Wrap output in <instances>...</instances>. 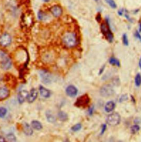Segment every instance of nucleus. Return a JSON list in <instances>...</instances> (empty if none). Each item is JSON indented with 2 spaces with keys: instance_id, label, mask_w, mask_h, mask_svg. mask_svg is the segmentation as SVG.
Listing matches in <instances>:
<instances>
[{
  "instance_id": "obj_4",
  "label": "nucleus",
  "mask_w": 141,
  "mask_h": 142,
  "mask_svg": "<svg viewBox=\"0 0 141 142\" xmlns=\"http://www.w3.org/2000/svg\"><path fill=\"white\" fill-rule=\"evenodd\" d=\"M106 121L109 125L111 126H115L120 123L121 116L118 113H112L108 116Z\"/></svg>"
},
{
  "instance_id": "obj_8",
  "label": "nucleus",
  "mask_w": 141,
  "mask_h": 142,
  "mask_svg": "<svg viewBox=\"0 0 141 142\" xmlns=\"http://www.w3.org/2000/svg\"><path fill=\"white\" fill-rule=\"evenodd\" d=\"M40 75L42 81L44 84H49L51 82L52 76L51 74L46 70H41L40 72Z\"/></svg>"
},
{
  "instance_id": "obj_41",
  "label": "nucleus",
  "mask_w": 141,
  "mask_h": 142,
  "mask_svg": "<svg viewBox=\"0 0 141 142\" xmlns=\"http://www.w3.org/2000/svg\"><path fill=\"white\" fill-rule=\"evenodd\" d=\"M94 1H95L96 2H97V3H98V2H100V0H94Z\"/></svg>"
},
{
  "instance_id": "obj_16",
  "label": "nucleus",
  "mask_w": 141,
  "mask_h": 142,
  "mask_svg": "<svg viewBox=\"0 0 141 142\" xmlns=\"http://www.w3.org/2000/svg\"><path fill=\"white\" fill-rule=\"evenodd\" d=\"M23 131L24 133L27 136H31L33 135V129L30 125L28 123H25L24 124V127H23Z\"/></svg>"
},
{
  "instance_id": "obj_14",
  "label": "nucleus",
  "mask_w": 141,
  "mask_h": 142,
  "mask_svg": "<svg viewBox=\"0 0 141 142\" xmlns=\"http://www.w3.org/2000/svg\"><path fill=\"white\" fill-rule=\"evenodd\" d=\"M115 108V104L112 101L108 102L105 105L104 109L106 112L110 113L112 112Z\"/></svg>"
},
{
  "instance_id": "obj_18",
  "label": "nucleus",
  "mask_w": 141,
  "mask_h": 142,
  "mask_svg": "<svg viewBox=\"0 0 141 142\" xmlns=\"http://www.w3.org/2000/svg\"><path fill=\"white\" fill-rule=\"evenodd\" d=\"M46 116L47 118V120H48V121L50 122V123H54V122L56 121V118L55 117L52 112L50 111H48L46 112Z\"/></svg>"
},
{
  "instance_id": "obj_1",
  "label": "nucleus",
  "mask_w": 141,
  "mask_h": 142,
  "mask_svg": "<svg viewBox=\"0 0 141 142\" xmlns=\"http://www.w3.org/2000/svg\"><path fill=\"white\" fill-rule=\"evenodd\" d=\"M62 43L68 48H73L78 44V38L76 33L73 31L66 32L62 37Z\"/></svg>"
},
{
  "instance_id": "obj_12",
  "label": "nucleus",
  "mask_w": 141,
  "mask_h": 142,
  "mask_svg": "<svg viewBox=\"0 0 141 142\" xmlns=\"http://www.w3.org/2000/svg\"><path fill=\"white\" fill-rule=\"evenodd\" d=\"M38 96V92L37 90L33 88L30 90V92L29 94L28 98H27V101L29 102V103H32L33 102Z\"/></svg>"
},
{
  "instance_id": "obj_34",
  "label": "nucleus",
  "mask_w": 141,
  "mask_h": 142,
  "mask_svg": "<svg viewBox=\"0 0 141 142\" xmlns=\"http://www.w3.org/2000/svg\"><path fill=\"white\" fill-rule=\"evenodd\" d=\"M101 14L100 13H99L98 14L96 15V21L98 22H100V21H101Z\"/></svg>"
},
{
  "instance_id": "obj_15",
  "label": "nucleus",
  "mask_w": 141,
  "mask_h": 142,
  "mask_svg": "<svg viewBox=\"0 0 141 142\" xmlns=\"http://www.w3.org/2000/svg\"><path fill=\"white\" fill-rule=\"evenodd\" d=\"M39 91H40L41 96L44 98H49L51 95V92L50 91L42 86H39Z\"/></svg>"
},
{
  "instance_id": "obj_5",
  "label": "nucleus",
  "mask_w": 141,
  "mask_h": 142,
  "mask_svg": "<svg viewBox=\"0 0 141 142\" xmlns=\"http://www.w3.org/2000/svg\"><path fill=\"white\" fill-rule=\"evenodd\" d=\"M114 90H113L112 86L110 84L104 85L100 89V95L104 97L111 96L114 94Z\"/></svg>"
},
{
  "instance_id": "obj_37",
  "label": "nucleus",
  "mask_w": 141,
  "mask_h": 142,
  "mask_svg": "<svg viewBox=\"0 0 141 142\" xmlns=\"http://www.w3.org/2000/svg\"><path fill=\"white\" fill-rule=\"evenodd\" d=\"M5 139L2 137H0V141H5Z\"/></svg>"
},
{
  "instance_id": "obj_24",
  "label": "nucleus",
  "mask_w": 141,
  "mask_h": 142,
  "mask_svg": "<svg viewBox=\"0 0 141 142\" xmlns=\"http://www.w3.org/2000/svg\"><path fill=\"white\" fill-rule=\"evenodd\" d=\"M139 130H140V127L138 125H137V124L132 125L131 128V131L133 134L137 133Z\"/></svg>"
},
{
  "instance_id": "obj_35",
  "label": "nucleus",
  "mask_w": 141,
  "mask_h": 142,
  "mask_svg": "<svg viewBox=\"0 0 141 142\" xmlns=\"http://www.w3.org/2000/svg\"><path fill=\"white\" fill-rule=\"evenodd\" d=\"M105 68V65H104V66H103L102 67V68H101L100 69V70H99V75H100V74H101L103 73V71L104 70Z\"/></svg>"
},
{
  "instance_id": "obj_17",
  "label": "nucleus",
  "mask_w": 141,
  "mask_h": 142,
  "mask_svg": "<svg viewBox=\"0 0 141 142\" xmlns=\"http://www.w3.org/2000/svg\"><path fill=\"white\" fill-rule=\"evenodd\" d=\"M31 125L33 128L37 131H40L42 128V125L40 122L38 121H33L31 123Z\"/></svg>"
},
{
  "instance_id": "obj_20",
  "label": "nucleus",
  "mask_w": 141,
  "mask_h": 142,
  "mask_svg": "<svg viewBox=\"0 0 141 142\" xmlns=\"http://www.w3.org/2000/svg\"><path fill=\"white\" fill-rule=\"evenodd\" d=\"M109 63L112 65H115L119 67L120 66V62L119 60H117L114 57H111L109 59Z\"/></svg>"
},
{
  "instance_id": "obj_28",
  "label": "nucleus",
  "mask_w": 141,
  "mask_h": 142,
  "mask_svg": "<svg viewBox=\"0 0 141 142\" xmlns=\"http://www.w3.org/2000/svg\"><path fill=\"white\" fill-rule=\"evenodd\" d=\"M45 15L44 13L42 11H39V12L38 13V17L39 20H40V21L43 20V19H44L45 18Z\"/></svg>"
},
{
  "instance_id": "obj_40",
  "label": "nucleus",
  "mask_w": 141,
  "mask_h": 142,
  "mask_svg": "<svg viewBox=\"0 0 141 142\" xmlns=\"http://www.w3.org/2000/svg\"><path fill=\"white\" fill-rule=\"evenodd\" d=\"M44 2H49L50 1V0H42Z\"/></svg>"
},
{
  "instance_id": "obj_13",
  "label": "nucleus",
  "mask_w": 141,
  "mask_h": 142,
  "mask_svg": "<svg viewBox=\"0 0 141 142\" xmlns=\"http://www.w3.org/2000/svg\"><path fill=\"white\" fill-rule=\"evenodd\" d=\"M10 91L5 86L0 87V99H5L9 96Z\"/></svg>"
},
{
  "instance_id": "obj_36",
  "label": "nucleus",
  "mask_w": 141,
  "mask_h": 142,
  "mask_svg": "<svg viewBox=\"0 0 141 142\" xmlns=\"http://www.w3.org/2000/svg\"><path fill=\"white\" fill-rule=\"evenodd\" d=\"M138 31L139 32H141V22H139V28H138Z\"/></svg>"
},
{
  "instance_id": "obj_7",
  "label": "nucleus",
  "mask_w": 141,
  "mask_h": 142,
  "mask_svg": "<svg viewBox=\"0 0 141 142\" xmlns=\"http://www.w3.org/2000/svg\"><path fill=\"white\" fill-rule=\"evenodd\" d=\"M12 38L11 35L8 33H3L0 37V44L3 46H7L11 44Z\"/></svg>"
},
{
  "instance_id": "obj_23",
  "label": "nucleus",
  "mask_w": 141,
  "mask_h": 142,
  "mask_svg": "<svg viewBox=\"0 0 141 142\" xmlns=\"http://www.w3.org/2000/svg\"><path fill=\"white\" fill-rule=\"evenodd\" d=\"M7 139L10 141H16V138H15V136L13 135V133H9L7 135Z\"/></svg>"
},
{
  "instance_id": "obj_19",
  "label": "nucleus",
  "mask_w": 141,
  "mask_h": 142,
  "mask_svg": "<svg viewBox=\"0 0 141 142\" xmlns=\"http://www.w3.org/2000/svg\"><path fill=\"white\" fill-rule=\"evenodd\" d=\"M58 117L59 118V119L62 121H66L68 120L67 114L63 111H60L58 112Z\"/></svg>"
},
{
  "instance_id": "obj_26",
  "label": "nucleus",
  "mask_w": 141,
  "mask_h": 142,
  "mask_svg": "<svg viewBox=\"0 0 141 142\" xmlns=\"http://www.w3.org/2000/svg\"><path fill=\"white\" fill-rule=\"evenodd\" d=\"M7 112V110L6 108L1 107H0V118H3L5 117Z\"/></svg>"
},
{
  "instance_id": "obj_22",
  "label": "nucleus",
  "mask_w": 141,
  "mask_h": 142,
  "mask_svg": "<svg viewBox=\"0 0 141 142\" xmlns=\"http://www.w3.org/2000/svg\"><path fill=\"white\" fill-rule=\"evenodd\" d=\"M105 1L107 3L108 5L111 8V9H116L117 5L114 0H105Z\"/></svg>"
},
{
  "instance_id": "obj_6",
  "label": "nucleus",
  "mask_w": 141,
  "mask_h": 142,
  "mask_svg": "<svg viewBox=\"0 0 141 142\" xmlns=\"http://www.w3.org/2000/svg\"><path fill=\"white\" fill-rule=\"evenodd\" d=\"M1 57L2 58L1 62V67L4 70H8L12 66V61L9 57H8L4 53H1Z\"/></svg>"
},
{
  "instance_id": "obj_11",
  "label": "nucleus",
  "mask_w": 141,
  "mask_h": 142,
  "mask_svg": "<svg viewBox=\"0 0 141 142\" xmlns=\"http://www.w3.org/2000/svg\"><path fill=\"white\" fill-rule=\"evenodd\" d=\"M29 93L26 90H22L19 92L18 94V100L19 104H22L27 100Z\"/></svg>"
},
{
  "instance_id": "obj_10",
  "label": "nucleus",
  "mask_w": 141,
  "mask_h": 142,
  "mask_svg": "<svg viewBox=\"0 0 141 142\" xmlns=\"http://www.w3.org/2000/svg\"><path fill=\"white\" fill-rule=\"evenodd\" d=\"M66 94L69 97H74L77 96L78 93V90L73 85H69L66 89Z\"/></svg>"
},
{
  "instance_id": "obj_3",
  "label": "nucleus",
  "mask_w": 141,
  "mask_h": 142,
  "mask_svg": "<svg viewBox=\"0 0 141 142\" xmlns=\"http://www.w3.org/2000/svg\"><path fill=\"white\" fill-rule=\"evenodd\" d=\"M90 101L91 99L89 96L87 94H85L77 98L74 105L79 108H85L88 106Z\"/></svg>"
},
{
  "instance_id": "obj_30",
  "label": "nucleus",
  "mask_w": 141,
  "mask_h": 142,
  "mask_svg": "<svg viewBox=\"0 0 141 142\" xmlns=\"http://www.w3.org/2000/svg\"><path fill=\"white\" fill-rule=\"evenodd\" d=\"M135 37L139 40L141 42V35L140 34V32H139L138 30H136L135 33L134 34Z\"/></svg>"
},
{
  "instance_id": "obj_33",
  "label": "nucleus",
  "mask_w": 141,
  "mask_h": 142,
  "mask_svg": "<svg viewBox=\"0 0 141 142\" xmlns=\"http://www.w3.org/2000/svg\"><path fill=\"white\" fill-rule=\"evenodd\" d=\"M125 12V10L124 9H120L117 12V13H118V14L120 15V16H122V15L124 14V13Z\"/></svg>"
},
{
  "instance_id": "obj_21",
  "label": "nucleus",
  "mask_w": 141,
  "mask_h": 142,
  "mask_svg": "<svg viewBox=\"0 0 141 142\" xmlns=\"http://www.w3.org/2000/svg\"><path fill=\"white\" fill-rule=\"evenodd\" d=\"M135 83L137 87H139L141 85V75L137 74L136 75L135 78Z\"/></svg>"
},
{
  "instance_id": "obj_31",
  "label": "nucleus",
  "mask_w": 141,
  "mask_h": 142,
  "mask_svg": "<svg viewBox=\"0 0 141 142\" xmlns=\"http://www.w3.org/2000/svg\"><path fill=\"white\" fill-rule=\"evenodd\" d=\"M94 111V106H92V107H90L88 110V113L90 116H92L93 114Z\"/></svg>"
},
{
  "instance_id": "obj_2",
  "label": "nucleus",
  "mask_w": 141,
  "mask_h": 142,
  "mask_svg": "<svg viewBox=\"0 0 141 142\" xmlns=\"http://www.w3.org/2000/svg\"><path fill=\"white\" fill-rule=\"evenodd\" d=\"M100 29L101 33L104 35L106 39L110 43H112L113 40V35L110 29V20L108 17H106L105 18V22L101 24Z\"/></svg>"
},
{
  "instance_id": "obj_25",
  "label": "nucleus",
  "mask_w": 141,
  "mask_h": 142,
  "mask_svg": "<svg viewBox=\"0 0 141 142\" xmlns=\"http://www.w3.org/2000/svg\"><path fill=\"white\" fill-rule=\"evenodd\" d=\"M82 127V126L81 123H77L73 126V127L71 128V130L73 132H78L80 131Z\"/></svg>"
},
{
  "instance_id": "obj_32",
  "label": "nucleus",
  "mask_w": 141,
  "mask_h": 142,
  "mask_svg": "<svg viewBox=\"0 0 141 142\" xmlns=\"http://www.w3.org/2000/svg\"><path fill=\"white\" fill-rule=\"evenodd\" d=\"M106 129H107V125L106 124H103L102 125V127H101V133L100 135H103V134L104 133Z\"/></svg>"
},
{
  "instance_id": "obj_9",
  "label": "nucleus",
  "mask_w": 141,
  "mask_h": 142,
  "mask_svg": "<svg viewBox=\"0 0 141 142\" xmlns=\"http://www.w3.org/2000/svg\"><path fill=\"white\" fill-rule=\"evenodd\" d=\"M50 12L55 17H60L63 13V10L60 5H54L50 9Z\"/></svg>"
},
{
  "instance_id": "obj_27",
  "label": "nucleus",
  "mask_w": 141,
  "mask_h": 142,
  "mask_svg": "<svg viewBox=\"0 0 141 142\" xmlns=\"http://www.w3.org/2000/svg\"><path fill=\"white\" fill-rule=\"evenodd\" d=\"M122 42L126 46H128L129 44V42H128V39L127 34L125 33L122 35Z\"/></svg>"
},
{
  "instance_id": "obj_39",
  "label": "nucleus",
  "mask_w": 141,
  "mask_h": 142,
  "mask_svg": "<svg viewBox=\"0 0 141 142\" xmlns=\"http://www.w3.org/2000/svg\"><path fill=\"white\" fill-rule=\"evenodd\" d=\"M139 66L140 69H141V58H140V60H139Z\"/></svg>"
},
{
  "instance_id": "obj_38",
  "label": "nucleus",
  "mask_w": 141,
  "mask_h": 142,
  "mask_svg": "<svg viewBox=\"0 0 141 142\" xmlns=\"http://www.w3.org/2000/svg\"><path fill=\"white\" fill-rule=\"evenodd\" d=\"M139 10H135V11H134V14H136L138 12H139Z\"/></svg>"
},
{
  "instance_id": "obj_29",
  "label": "nucleus",
  "mask_w": 141,
  "mask_h": 142,
  "mask_svg": "<svg viewBox=\"0 0 141 142\" xmlns=\"http://www.w3.org/2000/svg\"><path fill=\"white\" fill-rule=\"evenodd\" d=\"M128 100V96L127 94H123V95L121 96L119 99L120 102H122L124 101H126Z\"/></svg>"
}]
</instances>
